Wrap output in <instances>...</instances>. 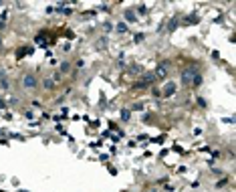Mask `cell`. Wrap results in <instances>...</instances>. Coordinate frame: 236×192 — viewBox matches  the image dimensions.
I'll return each instance as SVG.
<instances>
[{
    "label": "cell",
    "instance_id": "1",
    "mask_svg": "<svg viewBox=\"0 0 236 192\" xmlns=\"http://www.w3.org/2000/svg\"><path fill=\"white\" fill-rule=\"evenodd\" d=\"M168 67H169V63H168V61H162V63H159L158 67H155V73H154L155 79H162V77L168 75Z\"/></svg>",
    "mask_w": 236,
    "mask_h": 192
},
{
    "label": "cell",
    "instance_id": "2",
    "mask_svg": "<svg viewBox=\"0 0 236 192\" xmlns=\"http://www.w3.org/2000/svg\"><path fill=\"white\" fill-rule=\"evenodd\" d=\"M36 85H39V81H36V77H34V75H24L22 77V87H24V89H34Z\"/></svg>",
    "mask_w": 236,
    "mask_h": 192
},
{
    "label": "cell",
    "instance_id": "3",
    "mask_svg": "<svg viewBox=\"0 0 236 192\" xmlns=\"http://www.w3.org/2000/svg\"><path fill=\"white\" fill-rule=\"evenodd\" d=\"M194 77H196V71H184L182 73V83L184 85H190L194 81Z\"/></svg>",
    "mask_w": 236,
    "mask_h": 192
},
{
    "label": "cell",
    "instance_id": "4",
    "mask_svg": "<svg viewBox=\"0 0 236 192\" xmlns=\"http://www.w3.org/2000/svg\"><path fill=\"white\" fill-rule=\"evenodd\" d=\"M176 89H178V87H176V83L169 81V83H166V89H164V93H162V95L169 97V95H173V93H176Z\"/></svg>",
    "mask_w": 236,
    "mask_h": 192
},
{
    "label": "cell",
    "instance_id": "5",
    "mask_svg": "<svg viewBox=\"0 0 236 192\" xmlns=\"http://www.w3.org/2000/svg\"><path fill=\"white\" fill-rule=\"evenodd\" d=\"M115 30H117V33H127L129 29H127V24H125V22H119V24L115 26Z\"/></svg>",
    "mask_w": 236,
    "mask_h": 192
},
{
    "label": "cell",
    "instance_id": "6",
    "mask_svg": "<svg viewBox=\"0 0 236 192\" xmlns=\"http://www.w3.org/2000/svg\"><path fill=\"white\" fill-rule=\"evenodd\" d=\"M192 85H202V75H200V73H196V77H194V81H192Z\"/></svg>",
    "mask_w": 236,
    "mask_h": 192
},
{
    "label": "cell",
    "instance_id": "7",
    "mask_svg": "<svg viewBox=\"0 0 236 192\" xmlns=\"http://www.w3.org/2000/svg\"><path fill=\"white\" fill-rule=\"evenodd\" d=\"M129 115H131V109H123V111H121V120H129Z\"/></svg>",
    "mask_w": 236,
    "mask_h": 192
},
{
    "label": "cell",
    "instance_id": "8",
    "mask_svg": "<svg viewBox=\"0 0 236 192\" xmlns=\"http://www.w3.org/2000/svg\"><path fill=\"white\" fill-rule=\"evenodd\" d=\"M44 87H47V89H53V87H55V79H44Z\"/></svg>",
    "mask_w": 236,
    "mask_h": 192
},
{
    "label": "cell",
    "instance_id": "9",
    "mask_svg": "<svg viewBox=\"0 0 236 192\" xmlns=\"http://www.w3.org/2000/svg\"><path fill=\"white\" fill-rule=\"evenodd\" d=\"M125 18L133 22V20H135V14H133V10H125Z\"/></svg>",
    "mask_w": 236,
    "mask_h": 192
},
{
    "label": "cell",
    "instance_id": "10",
    "mask_svg": "<svg viewBox=\"0 0 236 192\" xmlns=\"http://www.w3.org/2000/svg\"><path fill=\"white\" fill-rule=\"evenodd\" d=\"M176 26H178V20H169V29H168V30H172V33H173V30H176Z\"/></svg>",
    "mask_w": 236,
    "mask_h": 192
},
{
    "label": "cell",
    "instance_id": "11",
    "mask_svg": "<svg viewBox=\"0 0 236 192\" xmlns=\"http://www.w3.org/2000/svg\"><path fill=\"white\" fill-rule=\"evenodd\" d=\"M133 109H135V111H141V109H143V103H135Z\"/></svg>",
    "mask_w": 236,
    "mask_h": 192
},
{
    "label": "cell",
    "instance_id": "12",
    "mask_svg": "<svg viewBox=\"0 0 236 192\" xmlns=\"http://www.w3.org/2000/svg\"><path fill=\"white\" fill-rule=\"evenodd\" d=\"M0 109H4V101L0 99Z\"/></svg>",
    "mask_w": 236,
    "mask_h": 192
},
{
    "label": "cell",
    "instance_id": "13",
    "mask_svg": "<svg viewBox=\"0 0 236 192\" xmlns=\"http://www.w3.org/2000/svg\"><path fill=\"white\" fill-rule=\"evenodd\" d=\"M0 47H2V41H0Z\"/></svg>",
    "mask_w": 236,
    "mask_h": 192
}]
</instances>
